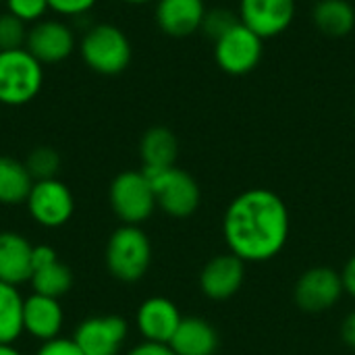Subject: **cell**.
I'll list each match as a JSON object with an SVG mask.
<instances>
[{"instance_id": "d4e9b609", "label": "cell", "mask_w": 355, "mask_h": 355, "mask_svg": "<svg viewBox=\"0 0 355 355\" xmlns=\"http://www.w3.org/2000/svg\"><path fill=\"white\" fill-rule=\"evenodd\" d=\"M27 23L15 17L12 12H0V52L19 50L27 44Z\"/></svg>"}, {"instance_id": "7a4b0ae2", "label": "cell", "mask_w": 355, "mask_h": 355, "mask_svg": "<svg viewBox=\"0 0 355 355\" xmlns=\"http://www.w3.org/2000/svg\"><path fill=\"white\" fill-rule=\"evenodd\" d=\"M152 264V243L144 229L135 225L119 227L106 243V268L108 272L123 281H139Z\"/></svg>"}, {"instance_id": "7c38bea8", "label": "cell", "mask_w": 355, "mask_h": 355, "mask_svg": "<svg viewBox=\"0 0 355 355\" xmlns=\"http://www.w3.org/2000/svg\"><path fill=\"white\" fill-rule=\"evenodd\" d=\"M295 17V0H241L239 19L262 40L283 33Z\"/></svg>"}, {"instance_id": "cb8c5ba5", "label": "cell", "mask_w": 355, "mask_h": 355, "mask_svg": "<svg viewBox=\"0 0 355 355\" xmlns=\"http://www.w3.org/2000/svg\"><path fill=\"white\" fill-rule=\"evenodd\" d=\"M25 166L33 181H46V179H56L58 168H60V156L54 148L40 146L29 152L25 158Z\"/></svg>"}, {"instance_id": "e0dca14e", "label": "cell", "mask_w": 355, "mask_h": 355, "mask_svg": "<svg viewBox=\"0 0 355 355\" xmlns=\"http://www.w3.org/2000/svg\"><path fill=\"white\" fill-rule=\"evenodd\" d=\"M204 15V0H158L156 4V23L171 37H187L200 31Z\"/></svg>"}, {"instance_id": "83f0119b", "label": "cell", "mask_w": 355, "mask_h": 355, "mask_svg": "<svg viewBox=\"0 0 355 355\" xmlns=\"http://www.w3.org/2000/svg\"><path fill=\"white\" fill-rule=\"evenodd\" d=\"M96 2L98 0H48V8L58 15L77 17V15H85L87 10H92Z\"/></svg>"}, {"instance_id": "5b68a950", "label": "cell", "mask_w": 355, "mask_h": 355, "mask_svg": "<svg viewBox=\"0 0 355 355\" xmlns=\"http://www.w3.org/2000/svg\"><path fill=\"white\" fill-rule=\"evenodd\" d=\"M144 171V168H141ZM152 183L156 206L173 218L191 216L202 202L198 181L183 168L168 166L160 171H144Z\"/></svg>"}, {"instance_id": "603a6c76", "label": "cell", "mask_w": 355, "mask_h": 355, "mask_svg": "<svg viewBox=\"0 0 355 355\" xmlns=\"http://www.w3.org/2000/svg\"><path fill=\"white\" fill-rule=\"evenodd\" d=\"M23 297L0 281V343H15L23 333Z\"/></svg>"}, {"instance_id": "d6986e66", "label": "cell", "mask_w": 355, "mask_h": 355, "mask_svg": "<svg viewBox=\"0 0 355 355\" xmlns=\"http://www.w3.org/2000/svg\"><path fill=\"white\" fill-rule=\"evenodd\" d=\"M179 154V141L175 133L166 127H152L144 133L139 141V156L144 171H160L175 166Z\"/></svg>"}, {"instance_id": "52a82bcc", "label": "cell", "mask_w": 355, "mask_h": 355, "mask_svg": "<svg viewBox=\"0 0 355 355\" xmlns=\"http://www.w3.org/2000/svg\"><path fill=\"white\" fill-rule=\"evenodd\" d=\"M262 44L264 40L260 35L239 23L227 35L214 42V60L229 75H248L262 60Z\"/></svg>"}, {"instance_id": "9a60e30c", "label": "cell", "mask_w": 355, "mask_h": 355, "mask_svg": "<svg viewBox=\"0 0 355 355\" xmlns=\"http://www.w3.org/2000/svg\"><path fill=\"white\" fill-rule=\"evenodd\" d=\"M62 322L64 312L58 300L33 293L23 302V333L31 335L33 339L46 343L60 337Z\"/></svg>"}, {"instance_id": "3957f363", "label": "cell", "mask_w": 355, "mask_h": 355, "mask_svg": "<svg viewBox=\"0 0 355 355\" xmlns=\"http://www.w3.org/2000/svg\"><path fill=\"white\" fill-rule=\"evenodd\" d=\"M44 64L27 50L0 52V104L25 106L42 89Z\"/></svg>"}, {"instance_id": "ac0fdd59", "label": "cell", "mask_w": 355, "mask_h": 355, "mask_svg": "<svg viewBox=\"0 0 355 355\" xmlns=\"http://www.w3.org/2000/svg\"><path fill=\"white\" fill-rule=\"evenodd\" d=\"M218 333L208 320L200 316H187L181 320L179 329L168 341V347L175 355H214L218 352Z\"/></svg>"}, {"instance_id": "277c9868", "label": "cell", "mask_w": 355, "mask_h": 355, "mask_svg": "<svg viewBox=\"0 0 355 355\" xmlns=\"http://www.w3.org/2000/svg\"><path fill=\"white\" fill-rule=\"evenodd\" d=\"M83 62L100 75L123 73L133 56L127 33L112 23H98L89 27L81 40Z\"/></svg>"}, {"instance_id": "ffe728a7", "label": "cell", "mask_w": 355, "mask_h": 355, "mask_svg": "<svg viewBox=\"0 0 355 355\" xmlns=\"http://www.w3.org/2000/svg\"><path fill=\"white\" fill-rule=\"evenodd\" d=\"M314 25L329 37H345L355 27V8L347 0H318L312 10Z\"/></svg>"}, {"instance_id": "6da1fadb", "label": "cell", "mask_w": 355, "mask_h": 355, "mask_svg": "<svg viewBox=\"0 0 355 355\" xmlns=\"http://www.w3.org/2000/svg\"><path fill=\"white\" fill-rule=\"evenodd\" d=\"M291 233V216L283 198L254 187L233 198L223 216V237L239 260L262 264L277 258Z\"/></svg>"}, {"instance_id": "4dcf8cb0", "label": "cell", "mask_w": 355, "mask_h": 355, "mask_svg": "<svg viewBox=\"0 0 355 355\" xmlns=\"http://www.w3.org/2000/svg\"><path fill=\"white\" fill-rule=\"evenodd\" d=\"M341 281H343V289L347 295H352L355 300V254L347 260V264L341 270Z\"/></svg>"}, {"instance_id": "4316f807", "label": "cell", "mask_w": 355, "mask_h": 355, "mask_svg": "<svg viewBox=\"0 0 355 355\" xmlns=\"http://www.w3.org/2000/svg\"><path fill=\"white\" fill-rule=\"evenodd\" d=\"M6 10L19 17L25 23H37L44 19L48 8V0H4Z\"/></svg>"}, {"instance_id": "e575fe53", "label": "cell", "mask_w": 355, "mask_h": 355, "mask_svg": "<svg viewBox=\"0 0 355 355\" xmlns=\"http://www.w3.org/2000/svg\"><path fill=\"white\" fill-rule=\"evenodd\" d=\"M2 2H4V0H0V4H2Z\"/></svg>"}, {"instance_id": "1f68e13d", "label": "cell", "mask_w": 355, "mask_h": 355, "mask_svg": "<svg viewBox=\"0 0 355 355\" xmlns=\"http://www.w3.org/2000/svg\"><path fill=\"white\" fill-rule=\"evenodd\" d=\"M341 337L352 349H355V310L345 316V320L341 324Z\"/></svg>"}, {"instance_id": "f1b7e54d", "label": "cell", "mask_w": 355, "mask_h": 355, "mask_svg": "<svg viewBox=\"0 0 355 355\" xmlns=\"http://www.w3.org/2000/svg\"><path fill=\"white\" fill-rule=\"evenodd\" d=\"M35 355H83V352L79 349V345L73 339L56 337V339L42 343V347L37 349Z\"/></svg>"}, {"instance_id": "30bf717a", "label": "cell", "mask_w": 355, "mask_h": 355, "mask_svg": "<svg viewBox=\"0 0 355 355\" xmlns=\"http://www.w3.org/2000/svg\"><path fill=\"white\" fill-rule=\"evenodd\" d=\"M129 335V324L125 318L92 316L85 318L73 335V341L79 345L83 355H119Z\"/></svg>"}, {"instance_id": "44dd1931", "label": "cell", "mask_w": 355, "mask_h": 355, "mask_svg": "<svg viewBox=\"0 0 355 355\" xmlns=\"http://www.w3.org/2000/svg\"><path fill=\"white\" fill-rule=\"evenodd\" d=\"M33 183L25 162L15 160L12 156H0V204L15 206L27 202Z\"/></svg>"}, {"instance_id": "7402d4cb", "label": "cell", "mask_w": 355, "mask_h": 355, "mask_svg": "<svg viewBox=\"0 0 355 355\" xmlns=\"http://www.w3.org/2000/svg\"><path fill=\"white\" fill-rule=\"evenodd\" d=\"M29 283L33 287V293L58 300L64 293H69V289L73 285V275H71L69 266H64L56 256V258L48 260L46 264L35 266Z\"/></svg>"}, {"instance_id": "d6a6232c", "label": "cell", "mask_w": 355, "mask_h": 355, "mask_svg": "<svg viewBox=\"0 0 355 355\" xmlns=\"http://www.w3.org/2000/svg\"><path fill=\"white\" fill-rule=\"evenodd\" d=\"M0 355H23V354L15 347V343H0Z\"/></svg>"}, {"instance_id": "836d02e7", "label": "cell", "mask_w": 355, "mask_h": 355, "mask_svg": "<svg viewBox=\"0 0 355 355\" xmlns=\"http://www.w3.org/2000/svg\"><path fill=\"white\" fill-rule=\"evenodd\" d=\"M127 4H146V2H152V0H123Z\"/></svg>"}, {"instance_id": "5bb4252c", "label": "cell", "mask_w": 355, "mask_h": 355, "mask_svg": "<svg viewBox=\"0 0 355 355\" xmlns=\"http://www.w3.org/2000/svg\"><path fill=\"white\" fill-rule=\"evenodd\" d=\"M183 316L175 302L166 297H148L135 314V324L144 341L152 343H166L173 339L175 331L179 329Z\"/></svg>"}, {"instance_id": "ba28073f", "label": "cell", "mask_w": 355, "mask_h": 355, "mask_svg": "<svg viewBox=\"0 0 355 355\" xmlns=\"http://www.w3.org/2000/svg\"><path fill=\"white\" fill-rule=\"evenodd\" d=\"M345 293L341 272L329 266H314L302 272L293 287V300L300 310L310 314H320L337 306Z\"/></svg>"}, {"instance_id": "2e32d148", "label": "cell", "mask_w": 355, "mask_h": 355, "mask_svg": "<svg viewBox=\"0 0 355 355\" xmlns=\"http://www.w3.org/2000/svg\"><path fill=\"white\" fill-rule=\"evenodd\" d=\"M33 245L27 237L15 231L0 233V281L19 287L31 281Z\"/></svg>"}, {"instance_id": "4fadbf2b", "label": "cell", "mask_w": 355, "mask_h": 355, "mask_svg": "<svg viewBox=\"0 0 355 355\" xmlns=\"http://www.w3.org/2000/svg\"><path fill=\"white\" fill-rule=\"evenodd\" d=\"M245 281V262L227 252L206 262L200 272V289L214 302H225L239 293Z\"/></svg>"}, {"instance_id": "484cf974", "label": "cell", "mask_w": 355, "mask_h": 355, "mask_svg": "<svg viewBox=\"0 0 355 355\" xmlns=\"http://www.w3.org/2000/svg\"><path fill=\"white\" fill-rule=\"evenodd\" d=\"M239 23H241V19H239L233 10L220 8V6H218V8L206 10L200 31H204V35H208L212 42H216V40H220L223 35H227V33H229L235 25H239Z\"/></svg>"}, {"instance_id": "f546056e", "label": "cell", "mask_w": 355, "mask_h": 355, "mask_svg": "<svg viewBox=\"0 0 355 355\" xmlns=\"http://www.w3.org/2000/svg\"><path fill=\"white\" fill-rule=\"evenodd\" d=\"M125 355H175L173 349L166 343H152V341H141L135 347H131Z\"/></svg>"}, {"instance_id": "9c48e42d", "label": "cell", "mask_w": 355, "mask_h": 355, "mask_svg": "<svg viewBox=\"0 0 355 355\" xmlns=\"http://www.w3.org/2000/svg\"><path fill=\"white\" fill-rule=\"evenodd\" d=\"M25 204L31 218L46 229H58L67 225L75 210L71 189L58 179L35 181Z\"/></svg>"}, {"instance_id": "8992f818", "label": "cell", "mask_w": 355, "mask_h": 355, "mask_svg": "<svg viewBox=\"0 0 355 355\" xmlns=\"http://www.w3.org/2000/svg\"><path fill=\"white\" fill-rule=\"evenodd\" d=\"M108 200L112 212L123 220V225L139 227L158 208L152 183L144 171H125L116 175L110 183Z\"/></svg>"}, {"instance_id": "8fae6325", "label": "cell", "mask_w": 355, "mask_h": 355, "mask_svg": "<svg viewBox=\"0 0 355 355\" xmlns=\"http://www.w3.org/2000/svg\"><path fill=\"white\" fill-rule=\"evenodd\" d=\"M25 48L42 62L56 64L69 58L75 50V33L69 25L56 19H42L31 25Z\"/></svg>"}]
</instances>
